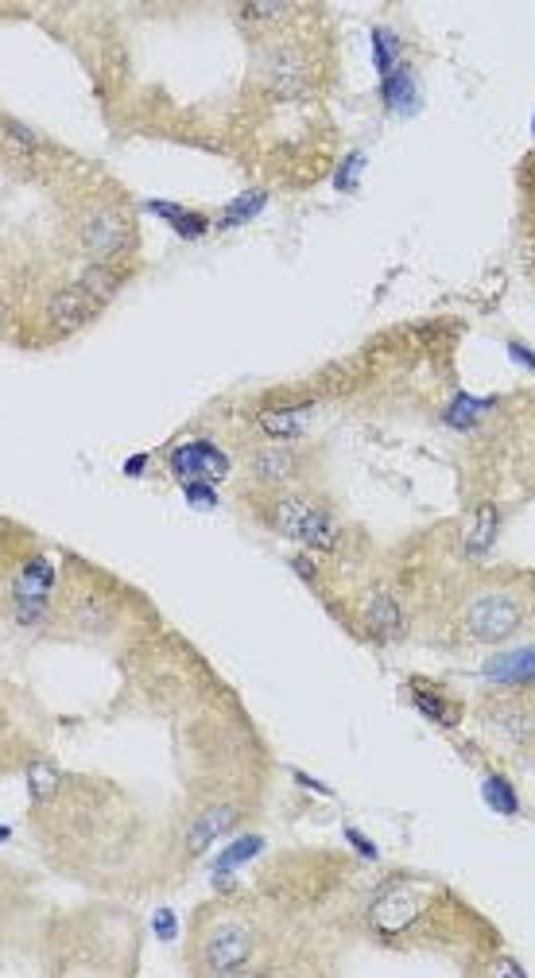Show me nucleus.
<instances>
[{"label":"nucleus","instance_id":"27","mask_svg":"<svg viewBox=\"0 0 535 978\" xmlns=\"http://www.w3.org/2000/svg\"><path fill=\"white\" fill-rule=\"evenodd\" d=\"M361 167H365V156H361V152H353V156L342 163V171L334 175V187H338V191H353V187H357V179H361Z\"/></svg>","mask_w":535,"mask_h":978},{"label":"nucleus","instance_id":"21","mask_svg":"<svg viewBox=\"0 0 535 978\" xmlns=\"http://www.w3.org/2000/svg\"><path fill=\"white\" fill-rule=\"evenodd\" d=\"M264 202H268V195L264 191H245V195H237L229 206H225V218H221V226L229 229V226H245V222H252L260 210H264Z\"/></svg>","mask_w":535,"mask_h":978},{"label":"nucleus","instance_id":"8","mask_svg":"<svg viewBox=\"0 0 535 978\" xmlns=\"http://www.w3.org/2000/svg\"><path fill=\"white\" fill-rule=\"evenodd\" d=\"M97 311H101V303L82 284H66V288H59V292L47 299V319H51L55 330H63V334L86 326Z\"/></svg>","mask_w":535,"mask_h":978},{"label":"nucleus","instance_id":"2","mask_svg":"<svg viewBox=\"0 0 535 978\" xmlns=\"http://www.w3.org/2000/svg\"><path fill=\"white\" fill-rule=\"evenodd\" d=\"M528 618V606L520 594L512 590H485L470 598V606L462 610V629L470 641H481V645H497V641H508L520 625Z\"/></svg>","mask_w":535,"mask_h":978},{"label":"nucleus","instance_id":"19","mask_svg":"<svg viewBox=\"0 0 535 978\" xmlns=\"http://www.w3.org/2000/svg\"><path fill=\"white\" fill-rule=\"evenodd\" d=\"M493 400H477V396H470V392H454V400L446 404V427H454V431H470V427H477V420H481V412L489 408Z\"/></svg>","mask_w":535,"mask_h":978},{"label":"nucleus","instance_id":"13","mask_svg":"<svg viewBox=\"0 0 535 978\" xmlns=\"http://www.w3.org/2000/svg\"><path fill=\"white\" fill-rule=\"evenodd\" d=\"M497 532H501V513L493 509V505H481L477 513H473L470 528H466V555L470 559H481V555H489V548L497 544Z\"/></svg>","mask_w":535,"mask_h":978},{"label":"nucleus","instance_id":"7","mask_svg":"<svg viewBox=\"0 0 535 978\" xmlns=\"http://www.w3.org/2000/svg\"><path fill=\"white\" fill-rule=\"evenodd\" d=\"M167 466L183 482H221L229 474V458L221 455L210 439H190L183 447H175Z\"/></svg>","mask_w":535,"mask_h":978},{"label":"nucleus","instance_id":"26","mask_svg":"<svg viewBox=\"0 0 535 978\" xmlns=\"http://www.w3.org/2000/svg\"><path fill=\"white\" fill-rule=\"evenodd\" d=\"M4 144L12 152H35L39 148V136L32 129H24L20 121H4Z\"/></svg>","mask_w":535,"mask_h":978},{"label":"nucleus","instance_id":"31","mask_svg":"<svg viewBox=\"0 0 535 978\" xmlns=\"http://www.w3.org/2000/svg\"><path fill=\"white\" fill-rule=\"evenodd\" d=\"M508 358L520 361L524 369H535V354L528 350V346H520V342H508Z\"/></svg>","mask_w":535,"mask_h":978},{"label":"nucleus","instance_id":"32","mask_svg":"<svg viewBox=\"0 0 535 978\" xmlns=\"http://www.w3.org/2000/svg\"><path fill=\"white\" fill-rule=\"evenodd\" d=\"M144 466H148V455L128 458V462H125V474H128V478H132V474H144Z\"/></svg>","mask_w":535,"mask_h":978},{"label":"nucleus","instance_id":"22","mask_svg":"<svg viewBox=\"0 0 535 978\" xmlns=\"http://www.w3.org/2000/svg\"><path fill=\"white\" fill-rule=\"evenodd\" d=\"M373 63H377L380 78H388L400 66V39H396V32H388V28L373 32Z\"/></svg>","mask_w":535,"mask_h":978},{"label":"nucleus","instance_id":"17","mask_svg":"<svg viewBox=\"0 0 535 978\" xmlns=\"http://www.w3.org/2000/svg\"><path fill=\"white\" fill-rule=\"evenodd\" d=\"M260 850H264V839H260V835H241V839H233V843L225 847V854L214 862V881L225 889V874L233 878V870H237V866H245L249 858H256Z\"/></svg>","mask_w":535,"mask_h":978},{"label":"nucleus","instance_id":"12","mask_svg":"<svg viewBox=\"0 0 535 978\" xmlns=\"http://www.w3.org/2000/svg\"><path fill=\"white\" fill-rule=\"evenodd\" d=\"M365 629H369L377 641H400V637H404V629H408L400 602H396L392 594L377 590V594L365 602Z\"/></svg>","mask_w":535,"mask_h":978},{"label":"nucleus","instance_id":"28","mask_svg":"<svg viewBox=\"0 0 535 978\" xmlns=\"http://www.w3.org/2000/svg\"><path fill=\"white\" fill-rule=\"evenodd\" d=\"M183 493H187L190 505H202V509H214L218 505L214 482H183Z\"/></svg>","mask_w":535,"mask_h":978},{"label":"nucleus","instance_id":"6","mask_svg":"<svg viewBox=\"0 0 535 978\" xmlns=\"http://www.w3.org/2000/svg\"><path fill=\"white\" fill-rule=\"evenodd\" d=\"M252 955L249 932L237 924V920H221L206 932V944H202V959L214 975H237Z\"/></svg>","mask_w":535,"mask_h":978},{"label":"nucleus","instance_id":"25","mask_svg":"<svg viewBox=\"0 0 535 978\" xmlns=\"http://www.w3.org/2000/svg\"><path fill=\"white\" fill-rule=\"evenodd\" d=\"M55 784H59V777H55V769L47 761H35L32 769H28V788H32L35 800H47L55 792Z\"/></svg>","mask_w":535,"mask_h":978},{"label":"nucleus","instance_id":"10","mask_svg":"<svg viewBox=\"0 0 535 978\" xmlns=\"http://www.w3.org/2000/svg\"><path fill=\"white\" fill-rule=\"evenodd\" d=\"M264 74H268V86L280 94V98H291V94H303V86H307V63H303V55L284 43V47H276L272 55H268V63H264Z\"/></svg>","mask_w":535,"mask_h":978},{"label":"nucleus","instance_id":"14","mask_svg":"<svg viewBox=\"0 0 535 978\" xmlns=\"http://www.w3.org/2000/svg\"><path fill=\"white\" fill-rule=\"evenodd\" d=\"M380 98H384L388 109H396V113H415L419 94H415V74H411L408 66L400 63L384 82H380Z\"/></svg>","mask_w":535,"mask_h":978},{"label":"nucleus","instance_id":"15","mask_svg":"<svg viewBox=\"0 0 535 978\" xmlns=\"http://www.w3.org/2000/svg\"><path fill=\"white\" fill-rule=\"evenodd\" d=\"M252 474L268 486H280V482H291L295 474V455L284 451V447H264L252 455Z\"/></svg>","mask_w":535,"mask_h":978},{"label":"nucleus","instance_id":"35","mask_svg":"<svg viewBox=\"0 0 535 978\" xmlns=\"http://www.w3.org/2000/svg\"><path fill=\"white\" fill-rule=\"evenodd\" d=\"M532 121H535V117H532ZM532 129H535V125H532Z\"/></svg>","mask_w":535,"mask_h":978},{"label":"nucleus","instance_id":"33","mask_svg":"<svg viewBox=\"0 0 535 978\" xmlns=\"http://www.w3.org/2000/svg\"><path fill=\"white\" fill-rule=\"evenodd\" d=\"M295 571H299L303 579H315V567H311V559H307V555H295Z\"/></svg>","mask_w":535,"mask_h":978},{"label":"nucleus","instance_id":"3","mask_svg":"<svg viewBox=\"0 0 535 978\" xmlns=\"http://www.w3.org/2000/svg\"><path fill=\"white\" fill-rule=\"evenodd\" d=\"M78 245L90 253L94 264H113L132 249V222L121 206L113 202H94L78 214Z\"/></svg>","mask_w":535,"mask_h":978},{"label":"nucleus","instance_id":"24","mask_svg":"<svg viewBox=\"0 0 535 978\" xmlns=\"http://www.w3.org/2000/svg\"><path fill=\"white\" fill-rule=\"evenodd\" d=\"M411 699H415V707H419L423 715L435 718V722H442V726H454V722H458V715H454V711L442 703L439 695H431V691H423V687H415V691H411Z\"/></svg>","mask_w":535,"mask_h":978},{"label":"nucleus","instance_id":"5","mask_svg":"<svg viewBox=\"0 0 535 978\" xmlns=\"http://www.w3.org/2000/svg\"><path fill=\"white\" fill-rule=\"evenodd\" d=\"M427 897H431V889L427 885H415V881L384 889L380 901L373 905V928L384 932V936H400L408 924H415V916L423 913Z\"/></svg>","mask_w":535,"mask_h":978},{"label":"nucleus","instance_id":"23","mask_svg":"<svg viewBox=\"0 0 535 978\" xmlns=\"http://www.w3.org/2000/svg\"><path fill=\"white\" fill-rule=\"evenodd\" d=\"M481 796H485V804H489L493 812H501V815L520 812V800H516L512 784L504 781V777H485V784H481Z\"/></svg>","mask_w":535,"mask_h":978},{"label":"nucleus","instance_id":"11","mask_svg":"<svg viewBox=\"0 0 535 978\" xmlns=\"http://www.w3.org/2000/svg\"><path fill=\"white\" fill-rule=\"evenodd\" d=\"M485 680H489V684H501V687L535 684V645L493 656V660L485 664Z\"/></svg>","mask_w":535,"mask_h":978},{"label":"nucleus","instance_id":"18","mask_svg":"<svg viewBox=\"0 0 535 978\" xmlns=\"http://www.w3.org/2000/svg\"><path fill=\"white\" fill-rule=\"evenodd\" d=\"M148 210L152 214H159V218H167L171 222V229L179 233V237H187V241H194V237H202L206 229H210V222L202 218V214H194V210H183V206H171V202H148Z\"/></svg>","mask_w":535,"mask_h":978},{"label":"nucleus","instance_id":"16","mask_svg":"<svg viewBox=\"0 0 535 978\" xmlns=\"http://www.w3.org/2000/svg\"><path fill=\"white\" fill-rule=\"evenodd\" d=\"M311 404H295V408H272V412H264L260 416V427L272 435V439H295V435H303V427L311 420Z\"/></svg>","mask_w":535,"mask_h":978},{"label":"nucleus","instance_id":"20","mask_svg":"<svg viewBox=\"0 0 535 978\" xmlns=\"http://www.w3.org/2000/svg\"><path fill=\"white\" fill-rule=\"evenodd\" d=\"M121 280H125V276L117 272V264H90V268L82 272L78 284L94 295L97 303H109V299L117 295V288H121Z\"/></svg>","mask_w":535,"mask_h":978},{"label":"nucleus","instance_id":"34","mask_svg":"<svg viewBox=\"0 0 535 978\" xmlns=\"http://www.w3.org/2000/svg\"><path fill=\"white\" fill-rule=\"evenodd\" d=\"M493 971H501V975H524V967H516V963H497Z\"/></svg>","mask_w":535,"mask_h":978},{"label":"nucleus","instance_id":"29","mask_svg":"<svg viewBox=\"0 0 535 978\" xmlns=\"http://www.w3.org/2000/svg\"><path fill=\"white\" fill-rule=\"evenodd\" d=\"M152 928H156L159 940H175V936H179V920H175L171 909H159V913L152 916Z\"/></svg>","mask_w":535,"mask_h":978},{"label":"nucleus","instance_id":"9","mask_svg":"<svg viewBox=\"0 0 535 978\" xmlns=\"http://www.w3.org/2000/svg\"><path fill=\"white\" fill-rule=\"evenodd\" d=\"M237 804H214L187 827V854H206L218 839H225L237 827Z\"/></svg>","mask_w":535,"mask_h":978},{"label":"nucleus","instance_id":"4","mask_svg":"<svg viewBox=\"0 0 535 978\" xmlns=\"http://www.w3.org/2000/svg\"><path fill=\"white\" fill-rule=\"evenodd\" d=\"M51 587H55V567L51 559L35 555L20 567L16 575V587H12V614L20 625H39L47 618V598H51Z\"/></svg>","mask_w":535,"mask_h":978},{"label":"nucleus","instance_id":"30","mask_svg":"<svg viewBox=\"0 0 535 978\" xmlns=\"http://www.w3.org/2000/svg\"><path fill=\"white\" fill-rule=\"evenodd\" d=\"M346 839H349V843H353V847H357V850H361V858H369V862L377 858V847H373V843H369V839H365L361 831H353V827H346Z\"/></svg>","mask_w":535,"mask_h":978},{"label":"nucleus","instance_id":"1","mask_svg":"<svg viewBox=\"0 0 535 978\" xmlns=\"http://www.w3.org/2000/svg\"><path fill=\"white\" fill-rule=\"evenodd\" d=\"M264 517H268V524H272L280 536H291V540H299V544H307V548L330 552V548L338 544V521H334L326 509L311 505L307 497H299V493H280V497H272L268 509H264Z\"/></svg>","mask_w":535,"mask_h":978}]
</instances>
